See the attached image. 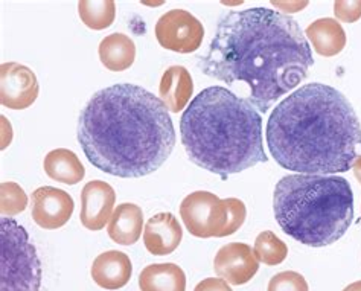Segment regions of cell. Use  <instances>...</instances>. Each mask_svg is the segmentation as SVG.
I'll return each mask as SVG.
<instances>
[{
	"mask_svg": "<svg viewBox=\"0 0 361 291\" xmlns=\"http://www.w3.org/2000/svg\"><path fill=\"white\" fill-rule=\"evenodd\" d=\"M197 60L207 77L227 86L245 84L247 101L261 113L296 89L314 64L299 23L269 8L226 14L207 54Z\"/></svg>",
	"mask_w": 361,
	"mask_h": 291,
	"instance_id": "obj_1",
	"label": "cell"
},
{
	"mask_svg": "<svg viewBox=\"0 0 361 291\" xmlns=\"http://www.w3.org/2000/svg\"><path fill=\"white\" fill-rule=\"evenodd\" d=\"M78 142L102 173L137 178L166 162L176 130L160 98L135 84H115L94 93L82 109Z\"/></svg>",
	"mask_w": 361,
	"mask_h": 291,
	"instance_id": "obj_2",
	"label": "cell"
},
{
	"mask_svg": "<svg viewBox=\"0 0 361 291\" xmlns=\"http://www.w3.org/2000/svg\"><path fill=\"white\" fill-rule=\"evenodd\" d=\"M267 145L285 170L334 175L349 171L361 156V124L343 93L312 82L273 110Z\"/></svg>",
	"mask_w": 361,
	"mask_h": 291,
	"instance_id": "obj_3",
	"label": "cell"
},
{
	"mask_svg": "<svg viewBox=\"0 0 361 291\" xmlns=\"http://www.w3.org/2000/svg\"><path fill=\"white\" fill-rule=\"evenodd\" d=\"M188 157L227 178L269 161L262 144V116L249 101L221 86L202 90L180 119Z\"/></svg>",
	"mask_w": 361,
	"mask_h": 291,
	"instance_id": "obj_4",
	"label": "cell"
},
{
	"mask_svg": "<svg viewBox=\"0 0 361 291\" xmlns=\"http://www.w3.org/2000/svg\"><path fill=\"white\" fill-rule=\"evenodd\" d=\"M273 209L291 238L310 247H325L353 224L354 194L343 177L290 174L274 187Z\"/></svg>",
	"mask_w": 361,
	"mask_h": 291,
	"instance_id": "obj_5",
	"label": "cell"
},
{
	"mask_svg": "<svg viewBox=\"0 0 361 291\" xmlns=\"http://www.w3.org/2000/svg\"><path fill=\"white\" fill-rule=\"evenodd\" d=\"M42 262L30 235L16 220L0 218V291H39Z\"/></svg>",
	"mask_w": 361,
	"mask_h": 291,
	"instance_id": "obj_6",
	"label": "cell"
},
{
	"mask_svg": "<svg viewBox=\"0 0 361 291\" xmlns=\"http://www.w3.org/2000/svg\"><path fill=\"white\" fill-rule=\"evenodd\" d=\"M180 217L189 233L197 238H223L229 211L216 194L195 191L180 204Z\"/></svg>",
	"mask_w": 361,
	"mask_h": 291,
	"instance_id": "obj_7",
	"label": "cell"
},
{
	"mask_svg": "<svg viewBox=\"0 0 361 291\" xmlns=\"http://www.w3.org/2000/svg\"><path fill=\"white\" fill-rule=\"evenodd\" d=\"M154 32L161 48L177 54L195 52L204 39L203 23L185 9H171L161 16Z\"/></svg>",
	"mask_w": 361,
	"mask_h": 291,
	"instance_id": "obj_8",
	"label": "cell"
},
{
	"mask_svg": "<svg viewBox=\"0 0 361 291\" xmlns=\"http://www.w3.org/2000/svg\"><path fill=\"white\" fill-rule=\"evenodd\" d=\"M39 80L23 64L4 63L0 68V102L11 110H25L39 98Z\"/></svg>",
	"mask_w": 361,
	"mask_h": 291,
	"instance_id": "obj_9",
	"label": "cell"
},
{
	"mask_svg": "<svg viewBox=\"0 0 361 291\" xmlns=\"http://www.w3.org/2000/svg\"><path fill=\"white\" fill-rule=\"evenodd\" d=\"M75 203L71 194L59 187L42 186L31 195V213L34 221L46 230L63 228L72 217Z\"/></svg>",
	"mask_w": 361,
	"mask_h": 291,
	"instance_id": "obj_10",
	"label": "cell"
},
{
	"mask_svg": "<svg viewBox=\"0 0 361 291\" xmlns=\"http://www.w3.org/2000/svg\"><path fill=\"white\" fill-rule=\"evenodd\" d=\"M214 270L218 278L231 285H244L258 273L259 261L249 244L231 242L216 252Z\"/></svg>",
	"mask_w": 361,
	"mask_h": 291,
	"instance_id": "obj_11",
	"label": "cell"
},
{
	"mask_svg": "<svg viewBox=\"0 0 361 291\" xmlns=\"http://www.w3.org/2000/svg\"><path fill=\"white\" fill-rule=\"evenodd\" d=\"M116 203V192L102 180H92L81 191V224L89 230H101L110 223Z\"/></svg>",
	"mask_w": 361,
	"mask_h": 291,
	"instance_id": "obj_12",
	"label": "cell"
},
{
	"mask_svg": "<svg viewBox=\"0 0 361 291\" xmlns=\"http://www.w3.org/2000/svg\"><path fill=\"white\" fill-rule=\"evenodd\" d=\"M183 230L171 212H161L148 220L144 229V244L151 255H171L182 242Z\"/></svg>",
	"mask_w": 361,
	"mask_h": 291,
	"instance_id": "obj_13",
	"label": "cell"
},
{
	"mask_svg": "<svg viewBox=\"0 0 361 291\" xmlns=\"http://www.w3.org/2000/svg\"><path fill=\"white\" fill-rule=\"evenodd\" d=\"M92 278L97 285L106 290H119L128 284L133 275V264L123 252H104L93 261Z\"/></svg>",
	"mask_w": 361,
	"mask_h": 291,
	"instance_id": "obj_14",
	"label": "cell"
},
{
	"mask_svg": "<svg viewBox=\"0 0 361 291\" xmlns=\"http://www.w3.org/2000/svg\"><path fill=\"white\" fill-rule=\"evenodd\" d=\"M192 93V77L183 66H171L161 75L159 95L171 113L182 111L191 101Z\"/></svg>",
	"mask_w": 361,
	"mask_h": 291,
	"instance_id": "obj_15",
	"label": "cell"
},
{
	"mask_svg": "<svg viewBox=\"0 0 361 291\" xmlns=\"http://www.w3.org/2000/svg\"><path fill=\"white\" fill-rule=\"evenodd\" d=\"M144 230V212L135 203H122L113 212L107 226L109 237L121 246H133Z\"/></svg>",
	"mask_w": 361,
	"mask_h": 291,
	"instance_id": "obj_16",
	"label": "cell"
},
{
	"mask_svg": "<svg viewBox=\"0 0 361 291\" xmlns=\"http://www.w3.org/2000/svg\"><path fill=\"white\" fill-rule=\"evenodd\" d=\"M305 37L322 57H336L346 46V32L334 18H319L308 25Z\"/></svg>",
	"mask_w": 361,
	"mask_h": 291,
	"instance_id": "obj_17",
	"label": "cell"
},
{
	"mask_svg": "<svg viewBox=\"0 0 361 291\" xmlns=\"http://www.w3.org/2000/svg\"><path fill=\"white\" fill-rule=\"evenodd\" d=\"M140 291H186V275L173 262L147 266L139 275Z\"/></svg>",
	"mask_w": 361,
	"mask_h": 291,
	"instance_id": "obj_18",
	"label": "cell"
},
{
	"mask_svg": "<svg viewBox=\"0 0 361 291\" xmlns=\"http://www.w3.org/2000/svg\"><path fill=\"white\" fill-rule=\"evenodd\" d=\"M99 60L106 69L122 72L130 69L136 60V44L126 34H110L99 43Z\"/></svg>",
	"mask_w": 361,
	"mask_h": 291,
	"instance_id": "obj_19",
	"label": "cell"
},
{
	"mask_svg": "<svg viewBox=\"0 0 361 291\" xmlns=\"http://www.w3.org/2000/svg\"><path fill=\"white\" fill-rule=\"evenodd\" d=\"M43 168L52 180L71 186L78 185L85 175V170L78 156L68 148H56L47 153Z\"/></svg>",
	"mask_w": 361,
	"mask_h": 291,
	"instance_id": "obj_20",
	"label": "cell"
},
{
	"mask_svg": "<svg viewBox=\"0 0 361 291\" xmlns=\"http://www.w3.org/2000/svg\"><path fill=\"white\" fill-rule=\"evenodd\" d=\"M78 14L81 22L90 30L102 31L115 22L116 4L113 0H82L78 4Z\"/></svg>",
	"mask_w": 361,
	"mask_h": 291,
	"instance_id": "obj_21",
	"label": "cell"
},
{
	"mask_svg": "<svg viewBox=\"0 0 361 291\" xmlns=\"http://www.w3.org/2000/svg\"><path fill=\"white\" fill-rule=\"evenodd\" d=\"M253 253L256 259L265 266H279L287 258L288 247L276 233L264 230L255 240Z\"/></svg>",
	"mask_w": 361,
	"mask_h": 291,
	"instance_id": "obj_22",
	"label": "cell"
},
{
	"mask_svg": "<svg viewBox=\"0 0 361 291\" xmlns=\"http://www.w3.org/2000/svg\"><path fill=\"white\" fill-rule=\"evenodd\" d=\"M27 206V195L20 185L4 182L0 185V212L2 217H14L22 213Z\"/></svg>",
	"mask_w": 361,
	"mask_h": 291,
	"instance_id": "obj_23",
	"label": "cell"
},
{
	"mask_svg": "<svg viewBox=\"0 0 361 291\" xmlns=\"http://www.w3.org/2000/svg\"><path fill=\"white\" fill-rule=\"evenodd\" d=\"M267 291H310V287L300 273L288 270L274 275L270 279Z\"/></svg>",
	"mask_w": 361,
	"mask_h": 291,
	"instance_id": "obj_24",
	"label": "cell"
},
{
	"mask_svg": "<svg viewBox=\"0 0 361 291\" xmlns=\"http://www.w3.org/2000/svg\"><path fill=\"white\" fill-rule=\"evenodd\" d=\"M224 202L227 204V211H229L224 237H229V235H233L236 230H240V228L244 224L247 217V209H245L244 202H241L240 199H235V197L224 199Z\"/></svg>",
	"mask_w": 361,
	"mask_h": 291,
	"instance_id": "obj_25",
	"label": "cell"
},
{
	"mask_svg": "<svg viewBox=\"0 0 361 291\" xmlns=\"http://www.w3.org/2000/svg\"><path fill=\"white\" fill-rule=\"evenodd\" d=\"M334 14L340 22L345 23H355L361 18V0H337L334 4Z\"/></svg>",
	"mask_w": 361,
	"mask_h": 291,
	"instance_id": "obj_26",
	"label": "cell"
},
{
	"mask_svg": "<svg viewBox=\"0 0 361 291\" xmlns=\"http://www.w3.org/2000/svg\"><path fill=\"white\" fill-rule=\"evenodd\" d=\"M194 291H233L231 284H227L221 278H206L198 283Z\"/></svg>",
	"mask_w": 361,
	"mask_h": 291,
	"instance_id": "obj_27",
	"label": "cell"
},
{
	"mask_svg": "<svg viewBox=\"0 0 361 291\" xmlns=\"http://www.w3.org/2000/svg\"><path fill=\"white\" fill-rule=\"evenodd\" d=\"M271 5H274L276 8H281L282 11L285 13H299L300 9L305 8L308 5V2H290V4H283V2H271Z\"/></svg>",
	"mask_w": 361,
	"mask_h": 291,
	"instance_id": "obj_28",
	"label": "cell"
},
{
	"mask_svg": "<svg viewBox=\"0 0 361 291\" xmlns=\"http://www.w3.org/2000/svg\"><path fill=\"white\" fill-rule=\"evenodd\" d=\"M353 171H354V175H355V178L358 180V183L361 185V156L354 162Z\"/></svg>",
	"mask_w": 361,
	"mask_h": 291,
	"instance_id": "obj_29",
	"label": "cell"
},
{
	"mask_svg": "<svg viewBox=\"0 0 361 291\" xmlns=\"http://www.w3.org/2000/svg\"><path fill=\"white\" fill-rule=\"evenodd\" d=\"M343 291H361V280H357V283L349 284Z\"/></svg>",
	"mask_w": 361,
	"mask_h": 291,
	"instance_id": "obj_30",
	"label": "cell"
}]
</instances>
